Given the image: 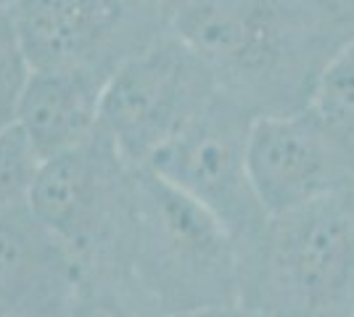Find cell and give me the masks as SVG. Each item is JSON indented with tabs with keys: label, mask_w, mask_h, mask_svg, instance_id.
Returning <instances> with one entry per match:
<instances>
[{
	"label": "cell",
	"mask_w": 354,
	"mask_h": 317,
	"mask_svg": "<svg viewBox=\"0 0 354 317\" xmlns=\"http://www.w3.org/2000/svg\"><path fill=\"white\" fill-rule=\"evenodd\" d=\"M80 275L72 251L35 211L0 214V317H64Z\"/></svg>",
	"instance_id": "9c48e42d"
},
{
	"label": "cell",
	"mask_w": 354,
	"mask_h": 317,
	"mask_svg": "<svg viewBox=\"0 0 354 317\" xmlns=\"http://www.w3.org/2000/svg\"><path fill=\"white\" fill-rule=\"evenodd\" d=\"M64 317H159L124 267L82 270Z\"/></svg>",
	"instance_id": "8fae6325"
},
{
	"label": "cell",
	"mask_w": 354,
	"mask_h": 317,
	"mask_svg": "<svg viewBox=\"0 0 354 317\" xmlns=\"http://www.w3.org/2000/svg\"><path fill=\"white\" fill-rule=\"evenodd\" d=\"M11 19L32 69L111 79L169 32V0H19Z\"/></svg>",
	"instance_id": "8992f818"
},
{
	"label": "cell",
	"mask_w": 354,
	"mask_h": 317,
	"mask_svg": "<svg viewBox=\"0 0 354 317\" xmlns=\"http://www.w3.org/2000/svg\"><path fill=\"white\" fill-rule=\"evenodd\" d=\"M220 95L209 66L183 40H162L124 61L106 82L101 127L135 166H148Z\"/></svg>",
	"instance_id": "5b68a950"
},
{
	"label": "cell",
	"mask_w": 354,
	"mask_h": 317,
	"mask_svg": "<svg viewBox=\"0 0 354 317\" xmlns=\"http://www.w3.org/2000/svg\"><path fill=\"white\" fill-rule=\"evenodd\" d=\"M43 164L45 159L16 122L0 133V214L32 209Z\"/></svg>",
	"instance_id": "4fadbf2b"
},
{
	"label": "cell",
	"mask_w": 354,
	"mask_h": 317,
	"mask_svg": "<svg viewBox=\"0 0 354 317\" xmlns=\"http://www.w3.org/2000/svg\"><path fill=\"white\" fill-rule=\"evenodd\" d=\"M104 77L80 69H32L16 108V124L45 162L88 143L101 127Z\"/></svg>",
	"instance_id": "30bf717a"
},
{
	"label": "cell",
	"mask_w": 354,
	"mask_h": 317,
	"mask_svg": "<svg viewBox=\"0 0 354 317\" xmlns=\"http://www.w3.org/2000/svg\"><path fill=\"white\" fill-rule=\"evenodd\" d=\"M32 75V66L19 40L11 14H0V133L16 122L19 98Z\"/></svg>",
	"instance_id": "5bb4252c"
},
{
	"label": "cell",
	"mask_w": 354,
	"mask_h": 317,
	"mask_svg": "<svg viewBox=\"0 0 354 317\" xmlns=\"http://www.w3.org/2000/svg\"><path fill=\"white\" fill-rule=\"evenodd\" d=\"M238 257V304L267 317H354V188L270 217Z\"/></svg>",
	"instance_id": "3957f363"
},
{
	"label": "cell",
	"mask_w": 354,
	"mask_h": 317,
	"mask_svg": "<svg viewBox=\"0 0 354 317\" xmlns=\"http://www.w3.org/2000/svg\"><path fill=\"white\" fill-rule=\"evenodd\" d=\"M135 169L104 127L88 143L43 164L32 211L72 251L80 272L127 270Z\"/></svg>",
	"instance_id": "277c9868"
},
{
	"label": "cell",
	"mask_w": 354,
	"mask_h": 317,
	"mask_svg": "<svg viewBox=\"0 0 354 317\" xmlns=\"http://www.w3.org/2000/svg\"><path fill=\"white\" fill-rule=\"evenodd\" d=\"M249 172L270 217L354 188V164L310 106L257 117L249 135Z\"/></svg>",
	"instance_id": "ba28073f"
},
{
	"label": "cell",
	"mask_w": 354,
	"mask_h": 317,
	"mask_svg": "<svg viewBox=\"0 0 354 317\" xmlns=\"http://www.w3.org/2000/svg\"><path fill=\"white\" fill-rule=\"evenodd\" d=\"M310 108L354 164V37L325 66Z\"/></svg>",
	"instance_id": "7c38bea8"
},
{
	"label": "cell",
	"mask_w": 354,
	"mask_h": 317,
	"mask_svg": "<svg viewBox=\"0 0 354 317\" xmlns=\"http://www.w3.org/2000/svg\"><path fill=\"white\" fill-rule=\"evenodd\" d=\"M19 0H0V14H11Z\"/></svg>",
	"instance_id": "2e32d148"
},
{
	"label": "cell",
	"mask_w": 354,
	"mask_h": 317,
	"mask_svg": "<svg viewBox=\"0 0 354 317\" xmlns=\"http://www.w3.org/2000/svg\"><path fill=\"white\" fill-rule=\"evenodd\" d=\"M169 32L249 114H291L354 37V0H169Z\"/></svg>",
	"instance_id": "6da1fadb"
},
{
	"label": "cell",
	"mask_w": 354,
	"mask_h": 317,
	"mask_svg": "<svg viewBox=\"0 0 354 317\" xmlns=\"http://www.w3.org/2000/svg\"><path fill=\"white\" fill-rule=\"evenodd\" d=\"M188 317H267L257 309H249L243 304H233V307H220V309H207V312H198V315Z\"/></svg>",
	"instance_id": "9a60e30c"
},
{
	"label": "cell",
	"mask_w": 354,
	"mask_h": 317,
	"mask_svg": "<svg viewBox=\"0 0 354 317\" xmlns=\"http://www.w3.org/2000/svg\"><path fill=\"white\" fill-rule=\"evenodd\" d=\"M124 259L159 317L241 302L236 238L201 204L146 166L135 169Z\"/></svg>",
	"instance_id": "7a4b0ae2"
},
{
	"label": "cell",
	"mask_w": 354,
	"mask_h": 317,
	"mask_svg": "<svg viewBox=\"0 0 354 317\" xmlns=\"http://www.w3.org/2000/svg\"><path fill=\"white\" fill-rule=\"evenodd\" d=\"M254 119L243 106L220 93L207 111L146 166L217 217L236 238L238 249L254 241L270 220L249 172Z\"/></svg>",
	"instance_id": "52a82bcc"
}]
</instances>
